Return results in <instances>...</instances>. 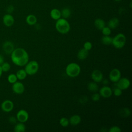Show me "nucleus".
I'll use <instances>...</instances> for the list:
<instances>
[{"label":"nucleus","instance_id":"f257e3e1","mask_svg":"<svg viewBox=\"0 0 132 132\" xmlns=\"http://www.w3.org/2000/svg\"><path fill=\"white\" fill-rule=\"evenodd\" d=\"M10 56L12 62L17 66H25L29 61L28 54L25 49L21 47L14 48Z\"/></svg>","mask_w":132,"mask_h":132},{"label":"nucleus","instance_id":"412c9836","mask_svg":"<svg viewBox=\"0 0 132 132\" xmlns=\"http://www.w3.org/2000/svg\"><path fill=\"white\" fill-rule=\"evenodd\" d=\"M25 130L26 127L24 123L19 122L16 123L14 127V131L15 132H24Z\"/></svg>","mask_w":132,"mask_h":132},{"label":"nucleus","instance_id":"ddd939ff","mask_svg":"<svg viewBox=\"0 0 132 132\" xmlns=\"http://www.w3.org/2000/svg\"><path fill=\"white\" fill-rule=\"evenodd\" d=\"M112 94V90L111 88L108 86H104L100 89V96L104 98H108Z\"/></svg>","mask_w":132,"mask_h":132},{"label":"nucleus","instance_id":"aec40b11","mask_svg":"<svg viewBox=\"0 0 132 132\" xmlns=\"http://www.w3.org/2000/svg\"><path fill=\"white\" fill-rule=\"evenodd\" d=\"M95 27L98 30H101L105 26V22L104 20L101 18H97L94 22Z\"/></svg>","mask_w":132,"mask_h":132},{"label":"nucleus","instance_id":"5701e85b","mask_svg":"<svg viewBox=\"0 0 132 132\" xmlns=\"http://www.w3.org/2000/svg\"><path fill=\"white\" fill-rule=\"evenodd\" d=\"M16 76L18 79L19 80H24L26 78L27 74L24 69H20L18 70L16 73Z\"/></svg>","mask_w":132,"mask_h":132},{"label":"nucleus","instance_id":"e433bc0d","mask_svg":"<svg viewBox=\"0 0 132 132\" xmlns=\"http://www.w3.org/2000/svg\"><path fill=\"white\" fill-rule=\"evenodd\" d=\"M4 62V57L0 54V65Z\"/></svg>","mask_w":132,"mask_h":132},{"label":"nucleus","instance_id":"4c0bfd02","mask_svg":"<svg viewBox=\"0 0 132 132\" xmlns=\"http://www.w3.org/2000/svg\"><path fill=\"white\" fill-rule=\"evenodd\" d=\"M102 81H103V83L104 84H105V85H106V84H107L108 83V80H107V79H103V80H102Z\"/></svg>","mask_w":132,"mask_h":132},{"label":"nucleus","instance_id":"4be33fe9","mask_svg":"<svg viewBox=\"0 0 132 132\" xmlns=\"http://www.w3.org/2000/svg\"><path fill=\"white\" fill-rule=\"evenodd\" d=\"M87 88L90 91L95 92L98 90V86L97 84V82H95L94 81H92V82H89L88 84Z\"/></svg>","mask_w":132,"mask_h":132},{"label":"nucleus","instance_id":"1a4fd4ad","mask_svg":"<svg viewBox=\"0 0 132 132\" xmlns=\"http://www.w3.org/2000/svg\"><path fill=\"white\" fill-rule=\"evenodd\" d=\"M17 120L19 122H26L29 118V114L27 111L24 109H21L19 110L16 114Z\"/></svg>","mask_w":132,"mask_h":132},{"label":"nucleus","instance_id":"c9c22d12","mask_svg":"<svg viewBox=\"0 0 132 132\" xmlns=\"http://www.w3.org/2000/svg\"><path fill=\"white\" fill-rule=\"evenodd\" d=\"M14 10V7L12 5H10L7 8V11L8 12V13H10L11 14Z\"/></svg>","mask_w":132,"mask_h":132},{"label":"nucleus","instance_id":"f704fd0d","mask_svg":"<svg viewBox=\"0 0 132 132\" xmlns=\"http://www.w3.org/2000/svg\"><path fill=\"white\" fill-rule=\"evenodd\" d=\"M16 121H17L16 118H15V117H14L13 116L10 117L9 118V122L11 124H15L16 123Z\"/></svg>","mask_w":132,"mask_h":132},{"label":"nucleus","instance_id":"f8f14e48","mask_svg":"<svg viewBox=\"0 0 132 132\" xmlns=\"http://www.w3.org/2000/svg\"><path fill=\"white\" fill-rule=\"evenodd\" d=\"M3 23L6 27H11L14 23V19L10 13L5 14L3 17Z\"/></svg>","mask_w":132,"mask_h":132},{"label":"nucleus","instance_id":"f03ea898","mask_svg":"<svg viewBox=\"0 0 132 132\" xmlns=\"http://www.w3.org/2000/svg\"><path fill=\"white\" fill-rule=\"evenodd\" d=\"M55 28L58 32L61 34H66L70 30V25L67 19L60 18L56 20Z\"/></svg>","mask_w":132,"mask_h":132},{"label":"nucleus","instance_id":"6e6552de","mask_svg":"<svg viewBox=\"0 0 132 132\" xmlns=\"http://www.w3.org/2000/svg\"><path fill=\"white\" fill-rule=\"evenodd\" d=\"M130 85V80L126 77L120 78L117 82V87L120 88L122 90L128 89Z\"/></svg>","mask_w":132,"mask_h":132},{"label":"nucleus","instance_id":"cd10ccee","mask_svg":"<svg viewBox=\"0 0 132 132\" xmlns=\"http://www.w3.org/2000/svg\"><path fill=\"white\" fill-rule=\"evenodd\" d=\"M120 113L121 116L124 117H127L129 116V115L131 113V112L129 109L127 108H124L121 110V111H120Z\"/></svg>","mask_w":132,"mask_h":132},{"label":"nucleus","instance_id":"20e7f679","mask_svg":"<svg viewBox=\"0 0 132 132\" xmlns=\"http://www.w3.org/2000/svg\"><path fill=\"white\" fill-rule=\"evenodd\" d=\"M126 41V38L125 36L122 33H119L112 38L111 44H112L115 48L120 49L124 46Z\"/></svg>","mask_w":132,"mask_h":132},{"label":"nucleus","instance_id":"2f4dec72","mask_svg":"<svg viewBox=\"0 0 132 132\" xmlns=\"http://www.w3.org/2000/svg\"><path fill=\"white\" fill-rule=\"evenodd\" d=\"M109 132H121V129L118 126H113L109 128L108 130Z\"/></svg>","mask_w":132,"mask_h":132},{"label":"nucleus","instance_id":"a878e982","mask_svg":"<svg viewBox=\"0 0 132 132\" xmlns=\"http://www.w3.org/2000/svg\"><path fill=\"white\" fill-rule=\"evenodd\" d=\"M1 69L2 70L3 72H8L10 68H11V66L10 64L7 62H4L1 65Z\"/></svg>","mask_w":132,"mask_h":132},{"label":"nucleus","instance_id":"c756f323","mask_svg":"<svg viewBox=\"0 0 132 132\" xmlns=\"http://www.w3.org/2000/svg\"><path fill=\"white\" fill-rule=\"evenodd\" d=\"M101 31L104 36H109L111 32V29L108 26H105Z\"/></svg>","mask_w":132,"mask_h":132},{"label":"nucleus","instance_id":"7c9ffc66","mask_svg":"<svg viewBox=\"0 0 132 132\" xmlns=\"http://www.w3.org/2000/svg\"><path fill=\"white\" fill-rule=\"evenodd\" d=\"M112 93H113L114 96H120L122 94V90L121 89H120V88H119L118 87H116L112 91Z\"/></svg>","mask_w":132,"mask_h":132},{"label":"nucleus","instance_id":"bb28decb","mask_svg":"<svg viewBox=\"0 0 132 132\" xmlns=\"http://www.w3.org/2000/svg\"><path fill=\"white\" fill-rule=\"evenodd\" d=\"M7 80H8V81L10 84H13V83L16 82L18 80L16 74H13V73H11V74H9L7 77Z\"/></svg>","mask_w":132,"mask_h":132},{"label":"nucleus","instance_id":"72a5a7b5","mask_svg":"<svg viewBox=\"0 0 132 132\" xmlns=\"http://www.w3.org/2000/svg\"><path fill=\"white\" fill-rule=\"evenodd\" d=\"M100 95L99 93H94L92 94V96H91V98L92 100V101H94V102H96L100 100Z\"/></svg>","mask_w":132,"mask_h":132},{"label":"nucleus","instance_id":"0eeeda50","mask_svg":"<svg viewBox=\"0 0 132 132\" xmlns=\"http://www.w3.org/2000/svg\"><path fill=\"white\" fill-rule=\"evenodd\" d=\"M121 73L118 69H113L109 74V78L113 82H117L121 78Z\"/></svg>","mask_w":132,"mask_h":132},{"label":"nucleus","instance_id":"c85d7f7f","mask_svg":"<svg viewBox=\"0 0 132 132\" xmlns=\"http://www.w3.org/2000/svg\"><path fill=\"white\" fill-rule=\"evenodd\" d=\"M59 123L60 124V125L62 127H67L69 125V120L68 119L65 118V117H63L61 118L60 120H59Z\"/></svg>","mask_w":132,"mask_h":132},{"label":"nucleus","instance_id":"423d86ee","mask_svg":"<svg viewBox=\"0 0 132 132\" xmlns=\"http://www.w3.org/2000/svg\"><path fill=\"white\" fill-rule=\"evenodd\" d=\"M1 109L5 112H10L14 108V104L12 101L10 100H6L4 101L1 105Z\"/></svg>","mask_w":132,"mask_h":132},{"label":"nucleus","instance_id":"4468645a","mask_svg":"<svg viewBox=\"0 0 132 132\" xmlns=\"http://www.w3.org/2000/svg\"><path fill=\"white\" fill-rule=\"evenodd\" d=\"M91 78L95 82H100L103 79V76L102 72L99 70H94L91 74Z\"/></svg>","mask_w":132,"mask_h":132},{"label":"nucleus","instance_id":"f3484780","mask_svg":"<svg viewBox=\"0 0 132 132\" xmlns=\"http://www.w3.org/2000/svg\"><path fill=\"white\" fill-rule=\"evenodd\" d=\"M89 55V51L86 50L85 49L81 48L78 52L77 54V57L78 59L82 60L86 59Z\"/></svg>","mask_w":132,"mask_h":132},{"label":"nucleus","instance_id":"b1692460","mask_svg":"<svg viewBox=\"0 0 132 132\" xmlns=\"http://www.w3.org/2000/svg\"><path fill=\"white\" fill-rule=\"evenodd\" d=\"M60 12H61V15L62 17V18H64L65 19L69 18L71 14V11L68 8H63L60 11Z\"/></svg>","mask_w":132,"mask_h":132},{"label":"nucleus","instance_id":"ea45409f","mask_svg":"<svg viewBox=\"0 0 132 132\" xmlns=\"http://www.w3.org/2000/svg\"><path fill=\"white\" fill-rule=\"evenodd\" d=\"M121 0H114V1H116V2H120V1H121Z\"/></svg>","mask_w":132,"mask_h":132},{"label":"nucleus","instance_id":"6ab92c4d","mask_svg":"<svg viewBox=\"0 0 132 132\" xmlns=\"http://www.w3.org/2000/svg\"><path fill=\"white\" fill-rule=\"evenodd\" d=\"M50 16L52 19L55 20H57L61 18V12L60 10L57 8L52 9L50 11Z\"/></svg>","mask_w":132,"mask_h":132},{"label":"nucleus","instance_id":"a211bd4d","mask_svg":"<svg viewBox=\"0 0 132 132\" xmlns=\"http://www.w3.org/2000/svg\"><path fill=\"white\" fill-rule=\"evenodd\" d=\"M26 22L30 26L36 25L37 23V18L34 14H29L26 18Z\"/></svg>","mask_w":132,"mask_h":132},{"label":"nucleus","instance_id":"39448f33","mask_svg":"<svg viewBox=\"0 0 132 132\" xmlns=\"http://www.w3.org/2000/svg\"><path fill=\"white\" fill-rule=\"evenodd\" d=\"M25 71L27 75H33L35 74L39 70V64L35 60L28 61L25 65Z\"/></svg>","mask_w":132,"mask_h":132},{"label":"nucleus","instance_id":"dca6fc26","mask_svg":"<svg viewBox=\"0 0 132 132\" xmlns=\"http://www.w3.org/2000/svg\"><path fill=\"white\" fill-rule=\"evenodd\" d=\"M120 24L119 20L117 18H112L110 19L108 22V27H109L111 29H113L116 28Z\"/></svg>","mask_w":132,"mask_h":132},{"label":"nucleus","instance_id":"58836bf2","mask_svg":"<svg viewBox=\"0 0 132 132\" xmlns=\"http://www.w3.org/2000/svg\"><path fill=\"white\" fill-rule=\"evenodd\" d=\"M2 73H3V71H2V70L1 65H0V77H1V76L2 75Z\"/></svg>","mask_w":132,"mask_h":132},{"label":"nucleus","instance_id":"9d476101","mask_svg":"<svg viewBox=\"0 0 132 132\" xmlns=\"http://www.w3.org/2000/svg\"><path fill=\"white\" fill-rule=\"evenodd\" d=\"M12 90L15 94H21L25 91V87L22 82L16 81L12 84Z\"/></svg>","mask_w":132,"mask_h":132},{"label":"nucleus","instance_id":"9b49d317","mask_svg":"<svg viewBox=\"0 0 132 132\" xmlns=\"http://www.w3.org/2000/svg\"><path fill=\"white\" fill-rule=\"evenodd\" d=\"M2 48L5 54L7 55H10L14 50V46L12 42L10 41H6L3 44Z\"/></svg>","mask_w":132,"mask_h":132},{"label":"nucleus","instance_id":"393cba45","mask_svg":"<svg viewBox=\"0 0 132 132\" xmlns=\"http://www.w3.org/2000/svg\"><path fill=\"white\" fill-rule=\"evenodd\" d=\"M112 38L109 36H104L102 37L101 42L103 44L105 45H110L112 44Z\"/></svg>","mask_w":132,"mask_h":132},{"label":"nucleus","instance_id":"7ed1b4c3","mask_svg":"<svg viewBox=\"0 0 132 132\" xmlns=\"http://www.w3.org/2000/svg\"><path fill=\"white\" fill-rule=\"evenodd\" d=\"M81 69L79 64L76 63L72 62L68 64L65 69L67 75L70 77H75L79 75Z\"/></svg>","mask_w":132,"mask_h":132},{"label":"nucleus","instance_id":"2eb2a0df","mask_svg":"<svg viewBox=\"0 0 132 132\" xmlns=\"http://www.w3.org/2000/svg\"><path fill=\"white\" fill-rule=\"evenodd\" d=\"M69 123L73 126H76L78 125L81 120V117L78 114H74L73 115L70 117V118L69 119Z\"/></svg>","mask_w":132,"mask_h":132},{"label":"nucleus","instance_id":"473e14b6","mask_svg":"<svg viewBox=\"0 0 132 132\" xmlns=\"http://www.w3.org/2000/svg\"><path fill=\"white\" fill-rule=\"evenodd\" d=\"M92 47V43L89 41H86L84 44V48L87 51H90Z\"/></svg>","mask_w":132,"mask_h":132}]
</instances>
